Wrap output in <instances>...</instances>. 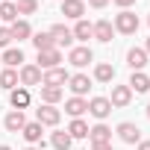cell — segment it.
<instances>
[{"label":"cell","instance_id":"cell-1","mask_svg":"<svg viewBox=\"0 0 150 150\" xmlns=\"http://www.w3.org/2000/svg\"><path fill=\"white\" fill-rule=\"evenodd\" d=\"M112 27H115V33H121V35H135V30H138V15L129 12V9H121V12L115 15Z\"/></svg>","mask_w":150,"mask_h":150},{"label":"cell","instance_id":"cell-2","mask_svg":"<svg viewBox=\"0 0 150 150\" xmlns=\"http://www.w3.org/2000/svg\"><path fill=\"white\" fill-rule=\"evenodd\" d=\"M18 83H21L24 88L41 86V68H38V65H21V71H18Z\"/></svg>","mask_w":150,"mask_h":150},{"label":"cell","instance_id":"cell-3","mask_svg":"<svg viewBox=\"0 0 150 150\" xmlns=\"http://www.w3.org/2000/svg\"><path fill=\"white\" fill-rule=\"evenodd\" d=\"M59 118H62V112H59L56 106L38 103V109H35V121H38L41 127H56V124H59Z\"/></svg>","mask_w":150,"mask_h":150},{"label":"cell","instance_id":"cell-4","mask_svg":"<svg viewBox=\"0 0 150 150\" xmlns=\"http://www.w3.org/2000/svg\"><path fill=\"white\" fill-rule=\"evenodd\" d=\"M68 62H71L74 68H86L88 62H94V53H91V47H88V44L71 47V53H68Z\"/></svg>","mask_w":150,"mask_h":150},{"label":"cell","instance_id":"cell-5","mask_svg":"<svg viewBox=\"0 0 150 150\" xmlns=\"http://www.w3.org/2000/svg\"><path fill=\"white\" fill-rule=\"evenodd\" d=\"M68 80H71V74H68L62 65H59V68H50V71H41V86H59V88H62Z\"/></svg>","mask_w":150,"mask_h":150},{"label":"cell","instance_id":"cell-6","mask_svg":"<svg viewBox=\"0 0 150 150\" xmlns=\"http://www.w3.org/2000/svg\"><path fill=\"white\" fill-rule=\"evenodd\" d=\"M112 35H115V27H112V21L100 18L97 24H91V38H97L100 44H109V41H112Z\"/></svg>","mask_w":150,"mask_h":150},{"label":"cell","instance_id":"cell-7","mask_svg":"<svg viewBox=\"0 0 150 150\" xmlns=\"http://www.w3.org/2000/svg\"><path fill=\"white\" fill-rule=\"evenodd\" d=\"M47 33L53 35L56 47H71V44H74V33H71V27H65V24H53Z\"/></svg>","mask_w":150,"mask_h":150},{"label":"cell","instance_id":"cell-8","mask_svg":"<svg viewBox=\"0 0 150 150\" xmlns=\"http://www.w3.org/2000/svg\"><path fill=\"white\" fill-rule=\"evenodd\" d=\"M21 135L27 138V144H38V147H44V141H41L44 127H41L38 121H27V124H24V129H21Z\"/></svg>","mask_w":150,"mask_h":150},{"label":"cell","instance_id":"cell-9","mask_svg":"<svg viewBox=\"0 0 150 150\" xmlns=\"http://www.w3.org/2000/svg\"><path fill=\"white\" fill-rule=\"evenodd\" d=\"M118 138H121L124 144H138V141H141V129H138L132 121H124V124H118Z\"/></svg>","mask_w":150,"mask_h":150},{"label":"cell","instance_id":"cell-10","mask_svg":"<svg viewBox=\"0 0 150 150\" xmlns=\"http://www.w3.org/2000/svg\"><path fill=\"white\" fill-rule=\"evenodd\" d=\"M68 88L74 91V97H83V94H88V88H91V80H88V74H71V80H68Z\"/></svg>","mask_w":150,"mask_h":150},{"label":"cell","instance_id":"cell-11","mask_svg":"<svg viewBox=\"0 0 150 150\" xmlns=\"http://www.w3.org/2000/svg\"><path fill=\"white\" fill-rule=\"evenodd\" d=\"M59 62H62V50H59V47H53V50H41L35 65H38L41 71H50V68H59Z\"/></svg>","mask_w":150,"mask_h":150},{"label":"cell","instance_id":"cell-12","mask_svg":"<svg viewBox=\"0 0 150 150\" xmlns=\"http://www.w3.org/2000/svg\"><path fill=\"white\" fill-rule=\"evenodd\" d=\"M129 100H132L129 86H112V97H109L112 109H124V106H129Z\"/></svg>","mask_w":150,"mask_h":150},{"label":"cell","instance_id":"cell-13","mask_svg":"<svg viewBox=\"0 0 150 150\" xmlns=\"http://www.w3.org/2000/svg\"><path fill=\"white\" fill-rule=\"evenodd\" d=\"M88 112H91L97 121L109 118V115H112V103H109V97H91V100H88Z\"/></svg>","mask_w":150,"mask_h":150},{"label":"cell","instance_id":"cell-14","mask_svg":"<svg viewBox=\"0 0 150 150\" xmlns=\"http://www.w3.org/2000/svg\"><path fill=\"white\" fill-rule=\"evenodd\" d=\"M147 53H144V47H129L127 50V65H129V71H144V65H147Z\"/></svg>","mask_w":150,"mask_h":150},{"label":"cell","instance_id":"cell-15","mask_svg":"<svg viewBox=\"0 0 150 150\" xmlns=\"http://www.w3.org/2000/svg\"><path fill=\"white\" fill-rule=\"evenodd\" d=\"M62 15L71 18V21H80L86 15V3L83 0H62Z\"/></svg>","mask_w":150,"mask_h":150},{"label":"cell","instance_id":"cell-16","mask_svg":"<svg viewBox=\"0 0 150 150\" xmlns=\"http://www.w3.org/2000/svg\"><path fill=\"white\" fill-rule=\"evenodd\" d=\"M88 141L91 144H109L112 141V129L106 124H94V127H88Z\"/></svg>","mask_w":150,"mask_h":150},{"label":"cell","instance_id":"cell-17","mask_svg":"<svg viewBox=\"0 0 150 150\" xmlns=\"http://www.w3.org/2000/svg\"><path fill=\"white\" fill-rule=\"evenodd\" d=\"M65 112H68L71 118H83V115L88 112V100H86V97H68V100H65Z\"/></svg>","mask_w":150,"mask_h":150},{"label":"cell","instance_id":"cell-18","mask_svg":"<svg viewBox=\"0 0 150 150\" xmlns=\"http://www.w3.org/2000/svg\"><path fill=\"white\" fill-rule=\"evenodd\" d=\"M129 91H135V94H144V91H150V77L144 71H132V77H129Z\"/></svg>","mask_w":150,"mask_h":150},{"label":"cell","instance_id":"cell-19","mask_svg":"<svg viewBox=\"0 0 150 150\" xmlns=\"http://www.w3.org/2000/svg\"><path fill=\"white\" fill-rule=\"evenodd\" d=\"M0 62H3L6 68H21V62H24V50L21 47H6L3 53H0Z\"/></svg>","mask_w":150,"mask_h":150},{"label":"cell","instance_id":"cell-20","mask_svg":"<svg viewBox=\"0 0 150 150\" xmlns=\"http://www.w3.org/2000/svg\"><path fill=\"white\" fill-rule=\"evenodd\" d=\"M9 33H12V41H15V38H18V41L33 38V27H30V21H24V18H18L15 24H9Z\"/></svg>","mask_w":150,"mask_h":150},{"label":"cell","instance_id":"cell-21","mask_svg":"<svg viewBox=\"0 0 150 150\" xmlns=\"http://www.w3.org/2000/svg\"><path fill=\"white\" fill-rule=\"evenodd\" d=\"M9 103H12V109H27L30 106V88H24V86H18V88H12L9 91Z\"/></svg>","mask_w":150,"mask_h":150},{"label":"cell","instance_id":"cell-22","mask_svg":"<svg viewBox=\"0 0 150 150\" xmlns=\"http://www.w3.org/2000/svg\"><path fill=\"white\" fill-rule=\"evenodd\" d=\"M24 124H27V118H24V112H21V109H12V112L3 118V127H6L9 132H21V129H24Z\"/></svg>","mask_w":150,"mask_h":150},{"label":"cell","instance_id":"cell-23","mask_svg":"<svg viewBox=\"0 0 150 150\" xmlns=\"http://www.w3.org/2000/svg\"><path fill=\"white\" fill-rule=\"evenodd\" d=\"M38 88H41V103H47V106H56L65 97V91L59 86H38Z\"/></svg>","mask_w":150,"mask_h":150},{"label":"cell","instance_id":"cell-24","mask_svg":"<svg viewBox=\"0 0 150 150\" xmlns=\"http://www.w3.org/2000/svg\"><path fill=\"white\" fill-rule=\"evenodd\" d=\"M21 83H18V71L15 68H3L0 71V88H6V91H12V88H18Z\"/></svg>","mask_w":150,"mask_h":150},{"label":"cell","instance_id":"cell-25","mask_svg":"<svg viewBox=\"0 0 150 150\" xmlns=\"http://www.w3.org/2000/svg\"><path fill=\"white\" fill-rule=\"evenodd\" d=\"M94 80H97V83H112V80H115V68H112L109 62H97V65H94Z\"/></svg>","mask_w":150,"mask_h":150},{"label":"cell","instance_id":"cell-26","mask_svg":"<svg viewBox=\"0 0 150 150\" xmlns=\"http://www.w3.org/2000/svg\"><path fill=\"white\" fill-rule=\"evenodd\" d=\"M71 138H88V124L83 121V118H74L71 124H68V129H65Z\"/></svg>","mask_w":150,"mask_h":150},{"label":"cell","instance_id":"cell-27","mask_svg":"<svg viewBox=\"0 0 150 150\" xmlns=\"http://www.w3.org/2000/svg\"><path fill=\"white\" fill-rule=\"evenodd\" d=\"M0 21H6V24L18 21V9H15L12 0H0Z\"/></svg>","mask_w":150,"mask_h":150},{"label":"cell","instance_id":"cell-28","mask_svg":"<svg viewBox=\"0 0 150 150\" xmlns=\"http://www.w3.org/2000/svg\"><path fill=\"white\" fill-rule=\"evenodd\" d=\"M30 41L35 44V50H38V53H41V50H53V47H56V41H53V35H50V33H35Z\"/></svg>","mask_w":150,"mask_h":150},{"label":"cell","instance_id":"cell-29","mask_svg":"<svg viewBox=\"0 0 150 150\" xmlns=\"http://www.w3.org/2000/svg\"><path fill=\"white\" fill-rule=\"evenodd\" d=\"M50 144H53V150H71V144H74V138L68 135V132H53L50 135Z\"/></svg>","mask_w":150,"mask_h":150},{"label":"cell","instance_id":"cell-30","mask_svg":"<svg viewBox=\"0 0 150 150\" xmlns=\"http://www.w3.org/2000/svg\"><path fill=\"white\" fill-rule=\"evenodd\" d=\"M71 33H74V38H77V41H88V38H91V24L80 18L77 24H74V30H71Z\"/></svg>","mask_w":150,"mask_h":150},{"label":"cell","instance_id":"cell-31","mask_svg":"<svg viewBox=\"0 0 150 150\" xmlns=\"http://www.w3.org/2000/svg\"><path fill=\"white\" fill-rule=\"evenodd\" d=\"M15 9H18V15H33L38 9V0H15Z\"/></svg>","mask_w":150,"mask_h":150},{"label":"cell","instance_id":"cell-32","mask_svg":"<svg viewBox=\"0 0 150 150\" xmlns=\"http://www.w3.org/2000/svg\"><path fill=\"white\" fill-rule=\"evenodd\" d=\"M12 44V33H9V27H0V47H9Z\"/></svg>","mask_w":150,"mask_h":150},{"label":"cell","instance_id":"cell-33","mask_svg":"<svg viewBox=\"0 0 150 150\" xmlns=\"http://www.w3.org/2000/svg\"><path fill=\"white\" fill-rule=\"evenodd\" d=\"M88 6H91V9H106L109 0H88Z\"/></svg>","mask_w":150,"mask_h":150},{"label":"cell","instance_id":"cell-34","mask_svg":"<svg viewBox=\"0 0 150 150\" xmlns=\"http://www.w3.org/2000/svg\"><path fill=\"white\" fill-rule=\"evenodd\" d=\"M109 3H115V6H121V9H129L135 0H109Z\"/></svg>","mask_w":150,"mask_h":150},{"label":"cell","instance_id":"cell-35","mask_svg":"<svg viewBox=\"0 0 150 150\" xmlns=\"http://www.w3.org/2000/svg\"><path fill=\"white\" fill-rule=\"evenodd\" d=\"M91 150H115V147H112V141H109V144H91Z\"/></svg>","mask_w":150,"mask_h":150},{"label":"cell","instance_id":"cell-36","mask_svg":"<svg viewBox=\"0 0 150 150\" xmlns=\"http://www.w3.org/2000/svg\"><path fill=\"white\" fill-rule=\"evenodd\" d=\"M135 150H150V141H138V144H135Z\"/></svg>","mask_w":150,"mask_h":150},{"label":"cell","instance_id":"cell-37","mask_svg":"<svg viewBox=\"0 0 150 150\" xmlns=\"http://www.w3.org/2000/svg\"><path fill=\"white\" fill-rule=\"evenodd\" d=\"M24 150H44V147H38V144H30V147H24Z\"/></svg>","mask_w":150,"mask_h":150},{"label":"cell","instance_id":"cell-38","mask_svg":"<svg viewBox=\"0 0 150 150\" xmlns=\"http://www.w3.org/2000/svg\"><path fill=\"white\" fill-rule=\"evenodd\" d=\"M144 53H147V56H150V38H147V44H144Z\"/></svg>","mask_w":150,"mask_h":150},{"label":"cell","instance_id":"cell-39","mask_svg":"<svg viewBox=\"0 0 150 150\" xmlns=\"http://www.w3.org/2000/svg\"><path fill=\"white\" fill-rule=\"evenodd\" d=\"M0 150H12V147H9V144H0Z\"/></svg>","mask_w":150,"mask_h":150},{"label":"cell","instance_id":"cell-40","mask_svg":"<svg viewBox=\"0 0 150 150\" xmlns=\"http://www.w3.org/2000/svg\"><path fill=\"white\" fill-rule=\"evenodd\" d=\"M147 118H150V103H147Z\"/></svg>","mask_w":150,"mask_h":150},{"label":"cell","instance_id":"cell-41","mask_svg":"<svg viewBox=\"0 0 150 150\" xmlns=\"http://www.w3.org/2000/svg\"><path fill=\"white\" fill-rule=\"evenodd\" d=\"M147 24H150V15H147Z\"/></svg>","mask_w":150,"mask_h":150},{"label":"cell","instance_id":"cell-42","mask_svg":"<svg viewBox=\"0 0 150 150\" xmlns=\"http://www.w3.org/2000/svg\"><path fill=\"white\" fill-rule=\"evenodd\" d=\"M12 3H15V0H12Z\"/></svg>","mask_w":150,"mask_h":150}]
</instances>
